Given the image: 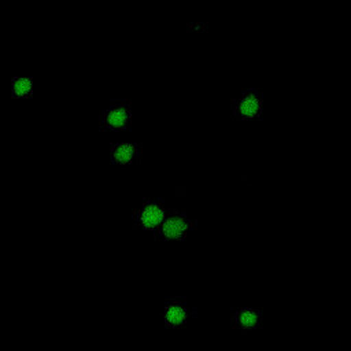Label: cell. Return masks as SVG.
I'll list each match as a JSON object with an SVG mask.
<instances>
[{
  "instance_id": "5",
  "label": "cell",
  "mask_w": 351,
  "mask_h": 351,
  "mask_svg": "<svg viewBox=\"0 0 351 351\" xmlns=\"http://www.w3.org/2000/svg\"><path fill=\"white\" fill-rule=\"evenodd\" d=\"M196 317V308L185 298H169L165 300L163 321L167 329H181Z\"/></svg>"
},
{
  "instance_id": "3",
  "label": "cell",
  "mask_w": 351,
  "mask_h": 351,
  "mask_svg": "<svg viewBox=\"0 0 351 351\" xmlns=\"http://www.w3.org/2000/svg\"><path fill=\"white\" fill-rule=\"evenodd\" d=\"M99 126L101 130H128L132 126V101L115 99L101 111Z\"/></svg>"
},
{
  "instance_id": "8",
  "label": "cell",
  "mask_w": 351,
  "mask_h": 351,
  "mask_svg": "<svg viewBox=\"0 0 351 351\" xmlns=\"http://www.w3.org/2000/svg\"><path fill=\"white\" fill-rule=\"evenodd\" d=\"M33 93V80L30 77H16L11 81V95L15 99H27Z\"/></svg>"
},
{
  "instance_id": "4",
  "label": "cell",
  "mask_w": 351,
  "mask_h": 351,
  "mask_svg": "<svg viewBox=\"0 0 351 351\" xmlns=\"http://www.w3.org/2000/svg\"><path fill=\"white\" fill-rule=\"evenodd\" d=\"M263 108V95L256 88L243 89L230 103L232 114L241 121L259 119Z\"/></svg>"
},
{
  "instance_id": "7",
  "label": "cell",
  "mask_w": 351,
  "mask_h": 351,
  "mask_svg": "<svg viewBox=\"0 0 351 351\" xmlns=\"http://www.w3.org/2000/svg\"><path fill=\"white\" fill-rule=\"evenodd\" d=\"M263 321V311L252 307H236L230 311L233 329H258Z\"/></svg>"
},
{
  "instance_id": "1",
  "label": "cell",
  "mask_w": 351,
  "mask_h": 351,
  "mask_svg": "<svg viewBox=\"0 0 351 351\" xmlns=\"http://www.w3.org/2000/svg\"><path fill=\"white\" fill-rule=\"evenodd\" d=\"M195 223V219L186 213L170 210L152 234L158 241H182L193 230Z\"/></svg>"
},
{
  "instance_id": "9",
  "label": "cell",
  "mask_w": 351,
  "mask_h": 351,
  "mask_svg": "<svg viewBox=\"0 0 351 351\" xmlns=\"http://www.w3.org/2000/svg\"><path fill=\"white\" fill-rule=\"evenodd\" d=\"M188 27H189V29H195V30L200 32V30H204L207 26H206L204 23H191V25H188Z\"/></svg>"
},
{
  "instance_id": "6",
  "label": "cell",
  "mask_w": 351,
  "mask_h": 351,
  "mask_svg": "<svg viewBox=\"0 0 351 351\" xmlns=\"http://www.w3.org/2000/svg\"><path fill=\"white\" fill-rule=\"evenodd\" d=\"M110 160L114 165H133L141 159L143 147L134 141H119L110 147Z\"/></svg>"
},
{
  "instance_id": "2",
  "label": "cell",
  "mask_w": 351,
  "mask_h": 351,
  "mask_svg": "<svg viewBox=\"0 0 351 351\" xmlns=\"http://www.w3.org/2000/svg\"><path fill=\"white\" fill-rule=\"evenodd\" d=\"M170 213L166 203L160 197H147L132 211V222L140 230H154L162 222V219Z\"/></svg>"
}]
</instances>
